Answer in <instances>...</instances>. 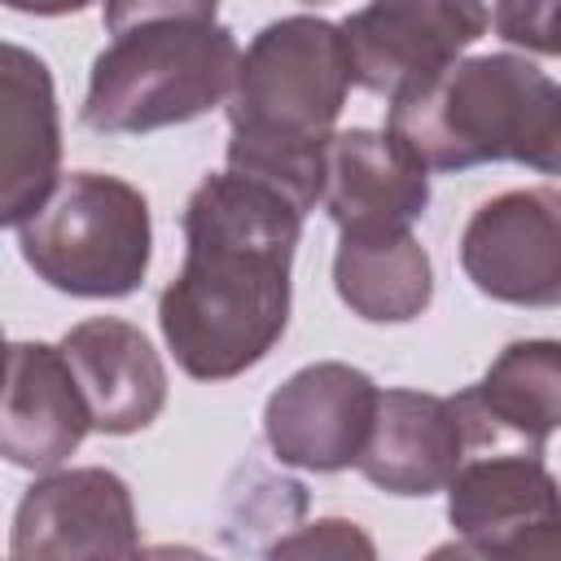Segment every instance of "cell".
<instances>
[{"mask_svg":"<svg viewBox=\"0 0 561 561\" xmlns=\"http://www.w3.org/2000/svg\"><path fill=\"white\" fill-rule=\"evenodd\" d=\"M302 219L289 193L232 167L188 193L184 263L158 298V329L180 373L232 381L272 355L289 324Z\"/></svg>","mask_w":561,"mask_h":561,"instance_id":"6da1fadb","label":"cell"},{"mask_svg":"<svg viewBox=\"0 0 561 561\" xmlns=\"http://www.w3.org/2000/svg\"><path fill=\"white\" fill-rule=\"evenodd\" d=\"M355 61L342 22L294 13L267 22L241 53L228 110V167L289 193L307 215L324 197L329 140L351 96Z\"/></svg>","mask_w":561,"mask_h":561,"instance_id":"7a4b0ae2","label":"cell"},{"mask_svg":"<svg viewBox=\"0 0 561 561\" xmlns=\"http://www.w3.org/2000/svg\"><path fill=\"white\" fill-rule=\"evenodd\" d=\"M386 131L425 171L522 162L557 175L561 83L522 53L460 57L430 83L394 96Z\"/></svg>","mask_w":561,"mask_h":561,"instance_id":"3957f363","label":"cell"},{"mask_svg":"<svg viewBox=\"0 0 561 561\" xmlns=\"http://www.w3.org/2000/svg\"><path fill=\"white\" fill-rule=\"evenodd\" d=\"M241 44L219 18L140 22L92 57L79 123L96 136H145L193 123L228 101Z\"/></svg>","mask_w":561,"mask_h":561,"instance_id":"277c9868","label":"cell"},{"mask_svg":"<svg viewBox=\"0 0 561 561\" xmlns=\"http://www.w3.org/2000/svg\"><path fill=\"white\" fill-rule=\"evenodd\" d=\"M22 263L70 298H127L153 259V215L136 184L105 171H70L48 202L18 224Z\"/></svg>","mask_w":561,"mask_h":561,"instance_id":"5b68a950","label":"cell"},{"mask_svg":"<svg viewBox=\"0 0 561 561\" xmlns=\"http://www.w3.org/2000/svg\"><path fill=\"white\" fill-rule=\"evenodd\" d=\"M447 522L465 557H561V482L543 451H469L447 482Z\"/></svg>","mask_w":561,"mask_h":561,"instance_id":"8992f818","label":"cell"},{"mask_svg":"<svg viewBox=\"0 0 561 561\" xmlns=\"http://www.w3.org/2000/svg\"><path fill=\"white\" fill-rule=\"evenodd\" d=\"M456 254L465 280L491 302L561 307V188L526 184L486 197Z\"/></svg>","mask_w":561,"mask_h":561,"instance_id":"52a82bcc","label":"cell"},{"mask_svg":"<svg viewBox=\"0 0 561 561\" xmlns=\"http://www.w3.org/2000/svg\"><path fill=\"white\" fill-rule=\"evenodd\" d=\"M355 83L394 101L451 61H460L486 31V0H368L346 22Z\"/></svg>","mask_w":561,"mask_h":561,"instance_id":"ba28073f","label":"cell"},{"mask_svg":"<svg viewBox=\"0 0 561 561\" xmlns=\"http://www.w3.org/2000/svg\"><path fill=\"white\" fill-rule=\"evenodd\" d=\"M377 381L342 359H316L289 373L263 403V438L289 469H351L377 416Z\"/></svg>","mask_w":561,"mask_h":561,"instance_id":"9c48e42d","label":"cell"},{"mask_svg":"<svg viewBox=\"0 0 561 561\" xmlns=\"http://www.w3.org/2000/svg\"><path fill=\"white\" fill-rule=\"evenodd\" d=\"M140 526L131 486L101 465L39 473L13 513L9 557H136Z\"/></svg>","mask_w":561,"mask_h":561,"instance_id":"30bf717a","label":"cell"},{"mask_svg":"<svg viewBox=\"0 0 561 561\" xmlns=\"http://www.w3.org/2000/svg\"><path fill=\"white\" fill-rule=\"evenodd\" d=\"M88 430L92 412L61 342H13L0 403V456L13 469L48 473L79 451Z\"/></svg>","mask_w":561,"mask_h":561,"instance_id":"8fae6325","label":"cell"},{"mask_svg":"<svg viewBox=\"0 0 561 561\" xmlns=\"http://www.w3.org/2000/svg\"><path fill=\"white\" fill-rule=\"evenodd\" d=\"M469 456V434L456 399L390 386L377 394V416L355 469L386 495L425 500L447 491Z\"/></svg>","mask_w":561,"mask_h":561,"instance_id":"7c38bea8","label":"cell"},{"mask_svg":"<svg viewBox=\"0 0 561 561\" xmlns=\"http://www.w3.org/2000/svg\"><path fill=\"white\" fill-rule=\"evenodd\" d=\"M451 399L460 408L469 451H543L561 430V337L508 342L486 373Z\"/></svg>","mask_w":561,"mask_h":561,"instance_id":"4fadbf2b","label":"cell"},{"mask_svg":"<svg viewBox=\"0 0 561 561\" xmlns=\"http://www.w3.org/2000/svg\"><path fill=\"white\" fill-rule=\"evenodd\" d=\"M61 184V118L48 61L22 44L0 53V224L18 228Z\"/></svg>","mask_w":561,"mask_h":561,"instance_id":"5bb4252c","label":"cell"},{"mask_svg":"<svg viewBox=\"0 0 561 561\" xmlns=\"http://www.w3.org/2000/svg\"><path fill=\"white\" fill-rule=\"evenodd\" d=\"M61 351L79 377L96 434H140L167 408V368L136 324L118 316L79 320L61 333Z\"/></svg>","mask_w":561,"mask_h":561,"instance_id":"9a60e30c","label":"cell"},{"mask_svg":"<svg viewBox=\"0 0 561 561\" xmlns=\"http://www.w3.org/2000/svg\"><path fill=\"white\" fill-rule=\"evenodd\" d=\"M320 206L337 232L412 228L430 206V171L390 131L346 127L329 140Z\"/></svg>","mask_w":561,"mask_h":561,"instance_id":"2e32d148","label":"cell"},{"mask_svg":"<svg viewBox=\"0 0 561 561\" xmlns=\"http://www.w3.org/2000/svg\"><path fill=\"white\" fill-rule=\"evenodd\" d=\"M333 289L368 324H408L434 302V263L412 228L337 232Z\"/></svg>","mask_w":561,"mask_h":561,"instance_id":"e0dca14e","label":"cell"},{"mask_svg":"<svg viewBox=\"0 0 561 561\" xmlns=\"http://www.w3.org/2000/svg\"><path fill=\"white\" fill-rule=\"evenodd\" d=\"M491 26L513 48L561 57V0H495Z\"/></svg>","mask_w":561,"mask_h":561,"instance_id":"ac0fdd59","label":"cell"},{"mask_svg":"<svg viewBox=\"0 0 561 561\" xmlns=\"http://www.w3.org/2000/svg\"><path fill=\"white\" fill-rule=\"evenodd\" d=\"M272 557H377V543L346 517H316L307 526H294L276 543H267Z\"/></svg>","mask_w":561,"mask_h":561,"instance_id":"d6986e66","label":"cell"},{"mask_svg":"<svg viewBox=\"0 0 561 561\" xmlns=\"http://www.w3.org/2000/svg\"><path fill=\"white\" fill-rule=\"evenodd\" d=\"M219 0H101V22L110 35L140 26V22H162V18H215Z\"/></svg>","mask_w":561,"mask_h":561,"instance_id":"ffe728a7","label":"cell"},{"mask_svg":"<svg viewBox=\"0 0 561 561\" xmlns=\"http://www.w3.org/2000/svg\"><path fill=\"white\" fill-rule=\"evenodd\" d=\"M13 13H31V18H66V13H83L96 0H4Z\"/></svg>","mask_w":561,"mask_h":561,"instance_id":"44dd1931","label":"cell"},{"mask_svg":"<svg viewBox=\"0 0 561 561\" xmlns=\"http://www.w3.org/2000/svg\"><path fill=\"white\" fill-rule=\"evenodd\" d=\"M298 4H311V9H320V4H337V0H298Z\"/></svg>","mask_w":561,"mask_h":561,"instance_id":"7402d4cb","label":"cell"},{"mask_svg":"<svg viewBox=\"0 0 561 561\" xmlns=\"http://www.w3.org/2000/svg\"><path fill=\"white\" fill-rule=\"evenodd\" d=\"M557 175H561V158H557Z\"/></svg>","mask_w":561,"mask_h":561,"instance_id":"603a6c76","label":"cell"}]
</instances>
